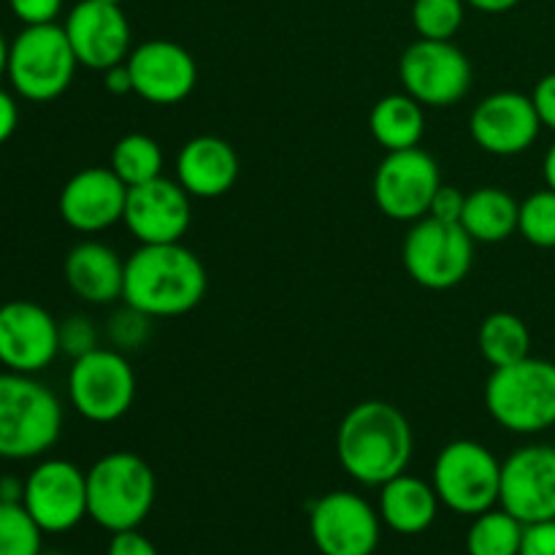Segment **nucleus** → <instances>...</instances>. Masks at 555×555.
Instances as JSON below:
<instances>
[{
	"label": "nucleus",
	"mask_w": 555,
	"mask_h": 555,
	"mask_svg": "<svg viewBox=\"0 0 555 555\" xmlns=\"http://www.w3.org/2000/svg\"><path fill=\"white\" fill-rule=\"evenodd\" d=\"M540 114L531 95L524 92H493L482 98L469 117V133L482 152L496 157L524 155L540 139Z\"/></svg>",
	"instance_id": "obj_17"
},
{
	"label": "nucleus",
	"mask_w": 555,
	"mask_h": 555,
	"mask_svg": "<svg viewBox=\"0 0 555 555\" xmlns=\"http://www.w3.org/2000/svg\"><path fill=\"white\" fill-rule=\"evenodd\" d=\"M526 526L507 509L493 507L475 515L466 531V555H520Z\"/></svg>",
	"instance_id": "obj_27"
},
{
	"label": "nucleus",
	"mask_w": 555,
	"mask_h": 555,
	"mask_svg": "<svg viewBox=\"0 0 555 555\" xmlns=\"http://www.w3.org/2000/svg\"><path fill=\"white\" fill-rule=\"evenodd\" d=\"M486 410L504 431L534 437L555 426V363L524 358L493 369L486 383Z\"/></svg>",
	"instance_id": "obj_5"
},
{
	"label": "nucleus",
	"mask_w": 555,
	"mask_h": 555,
	"mask_svg": "<svg viewBox=\"0 0 555 555\" xmlns=\"http://www.w3.org/2000/svg\"><path fill=\"white\" fill-rule=\"evenodd\" d=\"M155 499V472L141 455L117 450L87 469V518L108 534L139 529Z\"/></svg>",
	"instance_id": "obj_4"
},
{
	"label": "nucleus",
	"mask_w": 555,
	"mask_h": 555,
	"mask_svg": "<svg viewBox=\"0 0 555 555\" xmlns=\"http://www.w3.org/2000/svg\"><path fill=\"white\" fill-rule=\"evenodd\" d=\"M439 507L442 502L431 482L406 475V472L379 486V518H383V526L401 537H417L431 529Z\"/></svg>",
	"instance_id": "obj_23"
},
{
	"label": "nucleus",
	"mask_w": 555,
	"mask_h": 555,
	"mask_svg": "<svg viewBox=\"0 0 555 555\" xmlns=\"http://www.w3.org/2000/svg\"><path fill=\"white\" fill-rule=\"evenodd\" d=\"M475 70L469 57L453 41L417 38L399 60V81L406 95L431 108H448L464 101Z\"/></svg>",
	"instance_id": "obj_10"
},
{
	"label": "nucleus",
	"mask_w": 555,
	"mask_h": 555,
	"mask_svg": "<svg viewBox=\"0 0 555 555\" xmlns=\"http://www.w3.org/2000/svg\"><path fill=\"white\" fill-rule=\"evenodd\" d=\"M65 0H9V9L25 27L57 22Z\"/></svg>",
	"instance_id": "obj_34"
},
{
	"label": "nucleus",
	"mask_w": 555,
	"mask_h": 555,
	"mask_svg": "<svg viewBox=\"0 0 555 555\" xmlns=\"http://www.w3.org/2000/svg\"><path fill=\"white\" fill-rule=\"evenodd\" d=\"M518 233L540 249L555 247V190H537L520 201Z\"/></svg>",
	"instance_id": "obj_31"
},
{
	"label": "nucleus",
	"mask_w": 555,
	"mask_h": 555,
	"mask_svg": "<svg viewBox=\"0 0 555 555\" xmlns=\"http://www.w3.org/2000/svg\"><path fill=\"white\" fill-rule=\"evenodd\" d=\"M188 190L171 179L128 188L122 222L139 244H173L182 242L193 225V204Z\"/></svg>",
	"instance_id": "obj_18"
},
{
	"label": "nucleus",
	"mask_w": 555,
	"mask_h": 555,
	"mask_svg": "<svg viewBox=\"0 0 555 555\" xmlns=\"http://www.w3.org/2000/svg\"><path fill=\"white\" fill-rule=\"evenodd\" d=\"M22 504L43 534L74 531L87 518V472L74 461L43 459L25 477Z\"/></svg>",
	"instance_id": "obj_13"
},
{
	"label": "nucleus",
	"mask_w": 555,
	"mask_h": 555,
	"mask_svg": "<svg viewBox=\"0 0 555 555\" xmlns=\"http://www.w3.org/2000/svg\"><path fill=\"white\" fill-rule=\"evenodd\" d=\"M431 486L442 507L455 515L488 513L499 504L502 491V461L475 439H455L439 450L434 461Z\"/></svg>",
	"instance_id": "obj_7"
},
{
	"label": "nucleus",
	"mask_w": 555,
	"mask_h": 555,
	"mask_svg": "<svg viewBox=\"0 0 555 555\" xmlns=\"http://www.w3.org/2000/svg\"><path fill=\"white\" fill-rule=\"evenodd\" d=\"M369 130L385 152L412 150L421 144L423 133H426L423 103H417L406 92L379 98L369 114Z\"/></svg>",
	"instance_id": "obj_25"
},
{
	"label": "nucleus",
	"mask_w": 555,
	"mask_h": 555,
	"mask_svg": "<svg viewBox=\"0 0 555 555\" xmlns=\"http://www.w3.org/2000/svg\"><path fill=\"white\" fill-rule=\"evenodd\" d=\"M79 65L90 70H106L128 60L130 22L122 5L106 0H79L63 22Z\"/></svg>",
	"instance_id": "obj_16"
},
{
	"label": "nucleus",
	"mask_w": 555,
	"mask_h": 555,
	"mask_svg": "<svg viewBox=\"0 0 555 555\" xmlns=\"http://www.w3.org/2000/svg\"><path fill=\"white\" fill-rule=\"evenodd\" d=\"M520 204L502 188H480L466 193L461 228L475 244L507 242L518 233Z\"/></svg>",
	"instance_id": "obj_24"
},
{
	"label": "nucleus",
	"mask_w": 555,
	"mask_h": 555,
	"mask_svg": "<svg viewBox=\"0 0 555 555\" xmlns=\"http://www.w3.org/2000/svg\"><path fill=\"white\" fill-rule=\"evenodd\" d=\"M70 293L92 307H106L122 298L125 260L103 242H79L63 263Z\"/></svg>",
	"instance_id": "obj_22"
},
{
	"label": "nucleus",
	"mask_w": 555,
	"mask_h": 555,
	"mask_svg": "<svg viewBox=\"0 0 555 555\" xmlns=\"http://www.w3.org/2000/svg\"><path fill=\"white\" fill-rule=\"evenodd\" d=\"M9 47L11 43L5 41L3 30H0V79H3L5 70H9Z\"/></svg>",
	"instance_id": "obj_44"
},
{
	"label": "nucleus",
	"mask_w": 555,
	"mask_h": 555,
	"mask_svg": "<svg viewBox=\"0 0 555 555\" xmlns=\"http://www.w3.org/2000/svg\"><path fill=\"white\" fill-rule=\"evenodd\" d=\"M206 269L182 242L141 244L125 260L122 301L152 320L179 318L204 301Z\"/></svg>",
	"instance_id": "obj_2"
},
{
	"label": "nucleus",
	"mask_w": 555,
	"mask_h": 555,
	"mask_svg": "<svg viewBox=\"0 0 555 555\" xmlns=\"http://www.w3.org/2000/svg\"><path fill=\"white\" fill-rule=\"evenodd\" d=\"M150 334H152L150 314L128 307V304H125L119 312H114L112 320H108V339L114 341V347H117L119 352L139 350L144 341H150Z\"/></svg>",
	"instance_id": "obj_32"
},
{
	"label": "nucleus",
	"mask_w": 555,
	"mask_h": 555,
	"mask_svg": "<svg viewBox=\"0 0 555 555\" xmlns=\"http://www.w3.org/2000/svg\"><path fill=\"white\" fill-rule=\"evenodd\" d=\"M499 507L524 526L555 518V444H524L502 461Z\"/></svg>",
	"instance_id": "obj_14"
},
{
	"label": "nucleus",
	"mask_w": 555,
	"mask_h": 555,
	"mask_svg": "<svg viewBox=\"0 0 555 555\" xmlns=\"http://www.w3.org/2000/svg\"><path fill=\"white\" fill-rule=\"evenodd\" d=\"M68 401L85 421L108 426L130 412L135 401V372L114 347H98L74 358L68 372Z\"/></svg>",
	"instance_id": "obj_8"
},
{
	"label": "nucleus",
	"mask_w": 555,
	"mask_h": 555,
	"mask_svg": "<svg viewBox=\"0 0 555 555\" xmlns=\"http://www.w3.org/2000/svg\"><path fill=\"white\" fill-rule=\"evenodd\" d=\"M38 555H63V553H47V551H41Z\"/></svg>",
	"instance_id": "obj_46"
},
{
	"label": "nucleus",
	"mask_w": 555,
	"mask_h": 555,
	"mask_svg": "<svg viewBox=\"0 0 555 555\" xmlns=\"http://www.w3.org/2000/svg\"><path fill=\"white\" fill-rule=\"evenodd\" d=\"M106 555H160V553H157L155 542H152L150 537L141 534L139 529H130V531H117V534H112Z\"/></svg>",
	"instance_id": "obj_37"
},
{
	"label": "nucleus",
	"mask_w": 555,
	"mask_h": 555,
	"mask_svg": "<svg viewBox=\"0 0 555 555\" xmlns=\"http://www.w3.org/2000/svg\"><path fill=\"white\" fill-rule=\"evenodd\" d=\"M531 101H534L537 114H540L542 128L555 133V74L542 76V79L537 81L534 92H531Z\"/></svg>",
	"instance_id": "obj_38"
},
{
	"label": "nucleus",
	"mask_w": 555,
	"mask_h": 555,
	"mask_svg": "<svg viewBox=\"0 0 555 555\" xmlns=\"http://www.w3.org/2000/svg\"><path fill=\"white\" fill-rule=\"evenodd\" d=\"M542 177H545L547 188L555 190V141L551 144V150L545 152V160H542Z\"/></svg>",
	"instance_id": "obj_43"
},
{
	"label": "nucleus",
	"mask_w": 555,
	"mask_h": 555,
	"mask_svg": "<svg viewBox=\"0 0 555 555\" xmlns=\"http://www.w3.org/2000/svg\"><path fill=\"white\" fill-rule=\"evenodd\" d=\"M439 188L442 173L437 160L421 146L388 152L374 173V204L390 220L417 222L428 217Z\"/></svg>",
	"instance_id": "obj_11"
},
{
	"label": "nucleus",
	"mask_w": 555,
	"mask_h": 555,
	"mask_svg": "<svg viewBox=\"0 0 555 555\" xmlns=\"http://www.w3.org/2000/svg\"><path fill=\"white\" fill-rule=\"evenodd\" d=\"M133 92L152 106H177L198 81V65L182 43L152 38L128 54Z\"/></svg>",
	"instance_id": "obj_19"
},
{
	"label": "nucleus",
	"mask_w": 555,
	"mask_h": 555,
	"mask_svg": "<svg viewBox=\"0 0 555 555\" xmlns=\"http://www.w3.org/2000/svg\"><path fill=\"white\" fill-rule=\"evenodd\" d=\"M98 350V328L85 314H70L60 323V352L68 358H81Z\"/></svg>",
	"instance_id": "obj_33"
},
{
	"label": "nucleus",
	"mask_w": 555,
	"mask_h": 555,
	"mask_svg": "<svg viewBox=\"0 0 555 555\" xmlns=\"http://www.w3.org/2000/svg\"><path fill=\"white\" fill-rule=\"evenodd\" d=\"M415 453L412 426L388 401H361L336 428V459L341 469L366 488L385 486L404 475Z\"/></svg>",
	"instance_id": "obj_1"
},
{
	"label": "nucleus",
	"mask_w": 555,
	"mask_h": 555,
	"mask_svg": "<svg viewBox=\"0 0 555 555\" xmlns=\"http://www.w3.org/2000/svg\"><path fill=\"white\" fill-rule=\"evenodd\" d=\"M464 204H466V193H461V190L453 188V184H442V188L437 190V195H434L428 217L442 222H461Z\"/></svg>",
	"instance_id": "obj_35"
},
{
	"label": "nucleus",
	"mask_w": 555,
	"mask_h": 555,
	"mask_svg": "<svg viewBox=\"0 0 555 555\" xmlns=\"http://www.w3.org/2000/svg\"><path fill=\"white\" fill-rule=\"evenodd\" d=\"M401 260L412 280L428 291H450L469 276L475 263V242L461 222L434 217L412 222L401 247Z\"/></svg>",
	"instance_id": "obj_9"
},
{
	"label": "nucleus",
	"mask_w": 555,
	"mask_h": 555,
	"mask_svg": "<svg viewBox=\"0 0 555 555\" xmlns=\"http://www.w3.org/2000/svg\"><path fill=\"white\" fill-rule=\"evenodd\" d=\"M108 168H112L128 188L152 182V179L163 177V150L152 135L128 133L114 144Z\"/></svg>",
	"instance_id": "obj_28"
},
{
	"label": "nucleus",
	"mask_w": 555,
	"mask_h": 555,
	"mask_svg": "<svg viewBox=\"0 0 555 555\" xmlns=\"http://www.w3.org/2000/svg\"><path fill=\"white\" fill-rule=\"evenodd\" d=\"M518 3L520 0H466V5L482 11V14H504V11H513Z\"/></svg>",
	"instance_id": "obj_42"
},
{
	"label": "nucleus",
	"mask_w": 555,
	"mask_h": 555,
	"mask_svg": "<svg viewBox=\"0 0 555 555\" xmlns=\"http://www.w3.org/2000/svg\"><path fill=\"white\" fill-rule=\"evenodd\" d=\"M22 496H25V480H20V477H0V502L22 504Z\"/></svg>",
	"instance_id": "obj_41"
},
{
	"label": "nucleus",
	"mask_w": 555,
	"mask_h": 555,
	"mask_svg": "<svg viewBox=\"0 0 555 555\" xmlns=\"http://www.w3.org/2000/svg\"><path fill=\"white\" fill-rule=\"evenodd\" d=\"M20 128V103L9 90L0 87V146L11 139Z\"/></svg>",
	"instance_id": "obj_39"
},
{
	"label": "nucleus",
	"mask_w": 555,
	"mask_h": 555,
	"mask_svg": "<svg viewBox=\"0 0 555 555\" xmlns=\"http://www.w3.org/2000/svg\"><path fill=\"white\" fill-rule=\"evenodd\" d=\"M238 155L220 135H195L177 155V182L190 198H220L236 184Z\"/></svg>",
	"instance_id": "obj_21"
},
{
	"label": "nucleus",
	"mask_w": 555,
	"mask_h": 555,
	"mask_svg": "<svg viewBox=\"0 0 555 555\" xmlns=\"http://www.w3.org/2000/svg\"><path fill=\"white\" fill-rule=\"evenodd\" d=\"M128 204V184L103 166L76 171L60 190L57 209L68 228L79 233H101L117 225Z\"/></svg>",
	"instance_id": "obj_20"
},
{
	"label": "nucleus",
	"mask_w": 555,
	"mask_h": 555,
	"mask_svg": "<svg viewBox=\"0 0 555 555\" xmlns=\"http://www.w3.org/2000/svg\"><path fill=\"white\" fill-rule=\"evenodd\" d=\"M103 87H106V92H112V95L117 98L133 92V79H130L128 63L112 65V68L103 70Z\"/></svg>",
	"instance_id": "obj_40"
},
{
	"label": "nucleus",
	"mask_w": 555,
	"mask_h": 555,
	"mask_svg": "<svg viewBox=\"0 0 555 555\" xmlns=\"http://www.w3.org/2000/svg\"><path fill=\"white\" fill-rule=\"evenodd\" d=\"M43 531L25 504L0 502V555H38Z\"/></svg>",
	"instance_id": "obj_30"
},
{
	"label": "nucleus",
	"mask_w": 555,
	"mask_h": 555,
	"mask_svg": "<svg viewBox=\"0 0 555 555\" xmlns=\"http://www.w3.org/2000/svg\"><path fill=\"white\" fill-rule=\"evenodd\" d=\"M60 356V323L41 304H0V366L16 374H41Z\"/></svg>",
	"instance_id": "obj_15"
},
{
	"label": "nucleus",
	"mask_w": 555,
	"mask_h": 555,
	"mask_svg": "<svg viewBox=\"0 0 555 555\" xmlns=\"http://www.w3.org/2000/svg\"><path fill=\"white\" fill-rule=\"evenodd\" d=\"M63 404L36 374L0 372V459L33 461L57 444Z\"/></svg>",
	"instance_id": "obj_3"
},
{
	"label": "nucleus",
	"mask_w": 555,
	"mask_h": 555,
	"mask_svg": "<svg viewBox=\"0 0 555 555\" xmlns=\"http://www.w3.org/2000/svg\"><path fill=\"white\" fill-rule=\"evenodd\" d=\"M520 555H555V518L526 526Z\"/></svg>",
	"instance_id": "obj_36"
},
{
	"label": "nucleus",
	"mask_w": 555,
	"mask_h": 555,
	"mask_svg": "<svg viewBox=\"0 0 555 555\" xmlns=\"http://www.w3.org/2000/svg\"><path fill=\"white\" fill-rule=\"evenodd\" d=\"M482 358L491 363V369L509 366L531 352V334L529 325L513 312H493L482 320L480 334H477Z\"/></svg>",
	"instance_id": "obj_26"
},
{
	"label": "nucleus",
	"mask_w": 555,
	"mask_h": 555,
	"mask_svg": "<svg viewBox=\"0 0 555 555\" xmlns=\"http://www.w3.org/2000/svg\"><path fill=\"white\" fill-rule=\"evenodd\" d=\"M466 0H415L412 3V25L417 36L431 41H453L464 25Z\"/></svg>",
	"instance_id": "obj_29"
},
{
	"label": "nucleus",
	"mask_w": 555,
	"mask_h": 555,
	"mask_svg": "<svg viewBox=\"0 0 555 555\" xmlns=\"http://www.w3.org/2000/svg\"><path fill=\"white\" fill-rule=\"evenodd\" d=\"M383 534L377 509L352 491H331L309 509V537L320 555H374Z\"/></svg>",
	"instance_id": "obj_12"
},
{
	"label": "nucleus",
	"mask_w": 555,
	"mask_h": 555,
	"mask_svg": "<svg viewBox=\"0 0 555 555\" xmlns=\"http://www.w3.org/2000/svg\"><path fill=\"white\" fill-rule=\"evenodd\" d=\"M79 60L63 25L22 27L9 47V85L22 101L49 103L74 81Z\"/></svg>",
	"instance_id": "obj_6"
},
{
	"label": "nucleus",
	"mask_w": 555,
	"mask_h": 555,
	"mask_svg": "<svg viewBox=\"0 0 555 555\" xmlns=\"http://www.w3.org/2000/svg\"><path fill=\"white\" fill-rule=\"evenodd\" d=\"M106 3H117V5H122L125 0H106Z\"/></svg>",
	"instance_id": "obj_45"
}]
</instances>
